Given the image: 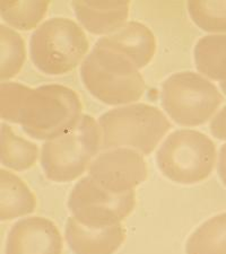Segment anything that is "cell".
<instances>
[{"label": "cell", "mask_w": 226, "mask_h": 254, "mask_svg": "<svg viewBox=\"0 0 226 254\" xmlns=\"http://www.w3.org/2000/svg\"><path fill=\"white\" fill-rule=\"evenodd\" d=\"M217 171H219V175L226 187V143L223 145L219 155V163H217Z\"/></svg>", "instance_id": "22"}, {"label": "cell", "mask_w": 226, "mask_h": 254, "mask_svg": "<svg viewBox=\"0 0 226 254\" xmlns=\"http://www.w3.org/2000/svg\"><path fill=\"white\" fill-rule=\"evenodd\" d=\"M100 127L90 116H81L67 132L44 143L41 165L47 179L53 182H71L84 173L101 149Z\"/></svg>", "instance_id": "4"}, {"label": "cell", "mask_w": 226, "mask_h": 254, "mask_svg": "<svg viewBox=\"0 0 226 254\" xmlns=\"http://www.w3.org/2000/svg\"><path fill=\"white\" fill-rule=\"evenodd\" d=\"M211 132L215 138L226 140V106L212 120Z\"/></svg>", "instance_id": "21"}, {"label": "cell", "mask_w": 226, "mask_h": 254, "mask_svg": "<svg viewBox=\"0 0 226 254\" xmlns=\"http://www.w3.org/2000/svg\"><path fill=\"white\" fill-rule=\"evenodd\" d=\"M66 241L75 254H113L126 240L121 224L106 228H89L75 217L66 224Z\"/></svg>", "instance_id": "11"}, {"label": "cell", "mask_w": 226, "mask_h": 254, "mask_svg": "<svg viewBox=\"0 0 226 254\" xmlns=\"http://www.w3.org/2000/svg\"><path fill=\"white\" fill-rule=\"evenodd\" d=\"M135 204V191L113 194L98 187L89 176L76 183L68 199L73 216L89 228H106L120 224L133 212Z\"/></svg>", "instance_id": "8"}, {"label": "cell", "mask_w": 226, "mask_h": 254, "mask_svg": "<svg viewBox=\"0 0 226 254\" xmlns=\"http://www.w3.org/2000/svg\"><path fill=\"white\" fill-rule=\"evenodd\" d=\"M188 11L201 30L226 33V1H189Z\"/></svg>", "instance_id": "20"}, {"label": "cell", "mask_w": 226, "mask_h": 254, "mask_svg": "<svg viewBox=\"0 0 226 254\" xmlns=\"http://www.w3.org/2000/svg\"><path fill=\"white\" fill-rule=\"evenodd\" d=\"M130 3L118 1H73L72 7L86 31L96 35L112 34L125 25Z\"/></svg>", "instance_id": "13"}, {"label": "cell", "mask_w": 226, "mask_h": 254, "mask_svg": "<svg viewBox=\"0 0 226 254\" xmlns=\"http://www.w3.org/2000/svg\"><path fill=\"white\" fill-rule=\"evenodd\" d=\"M0 117L19 124L30 137L48 141L77 125L81 118V103L76 92L63 85L30 88L17 83H2Z\"/></svg>", "instance_id": "1"}, {"label": "cell", "mask_w": 226, "mask_h": 254, "mask_svg": "<svg viewBox=\"0 0 226 254\" xmlns=\"http://www.w3.org/2000/svg\"><path fill=\"white\" fill-rule=\"evenodd\" d=\"M196 68L209 79L226 81V35H207L197 42L195 50Z\"/></svg>", "instance_id": "15"}, {"label": "cell", "mask_w": 226, "mask_h": 254, "mask_svg": "<svg viewBox=\"0 0 226 254\" xmlns=\"http://www.w3.org/2000/svg\"><path fill=\"white\" fill-rule=\"evenodd\" d=\"M80 77L88 92L109 105L133 103L145 92V81L133 61L97 42L81 64Z\"/></svg>", "instance_id": "2"}, {"label": "cell", "mask_w": 226, "mask_h": 254, "mask_svg": "<svg viewBox=\"0 0 226 254\" xmlns=\"http://www.w3.org/2000/svg\"><path fill=\"white\" fill-rule=\"evenodd\" d=\"M221 88H222V91H223L224 94L226 95V81H224V83H221Z\"/></svg>", "instance_id": "23"}, {"label": "cell", "mask_w": 226, "mask_h": 254, "mask_svg": "<svg viewBox=\"0 0 226 254\" xmlns=\"http://www.w3.org/2000/svg\"><path fill=\"white\" fill-rule=\"evenodd\" d=\"M162 106L180 126L195 127L211 119L223 101L215 85L199 73L176 72L162 85Z\"/></svg>", "instance_id": "7"}, {"label": "cell", "mask_w": 226, "mask_h": 254, "mask_svg": "<svg viewBox=\"0 0 226 254\" xmlns=\"http://www.w3.org/2000/svg\"><path fill=\"white\" fill-rule=\"evenodd\" d=\"M186 254H226V212L212 217L192 233Z\"/></svg>", "instance_id": "17"}, {"label": "cell", "mask_w": 226, "mask_h": 254, "mask_svg": "<svg viewBox=\"0 0 226 254\" xmlns=\"http://www.w3.org/2000/svg\"><path fill=\"white\" fill-rule=\"evenodd\" d=\"M215 161V143L196 130L174 131L156 154V163L163 175L180 184L204 181L213 172Z\"/></svg>", "instance_id": "6"}, {"label": "cell", "mask_w": 226, "mask_h": 254, "mask_svg": "<svg viewBox=\"0 0 226 254\" xmlns=\"http://www.w3.org/2000/svg\"><path fill=\"white\" fill-rule=\"evenodd\" d=\"M101 148L104 150L129 147L150 155L171 129L161 110L149 104H130L102 114L98 119Z\"/></svg>", "instance_id": "3"}, {"label": "cell", "mask_w": 226, "mask_h": 254, "mask_svg": "<svg viewBox=\"0 0 226 254\" xmlns=\"http://www.w3.org/2000/svg\"><path fill=\"white\" fill-rule=\"evenodd\" d=\"M49 1H7L0 2L1 17L7 24L20 31L34 28L47 14Z\"/></svg>", "instance_id": "18"}, {"label": "cell", "mask_w": 226, "mask_h": 254, "mask_svg": "<svg viewBox=\"0 0 226 254\" xmlns=\"http://www.w3.org/2000/svg\"><path fill=\"white\" fill-rule=\"evenodd\" d=\"M63 239L58 227L43 217H28L11 226L5 254H61Z\"/></svg>", "instance_id": "10"}, {"label": "cell", "mask_w": 226, "mask_h": 254, "mask_svg": "<svg viewBox=\"0 0 226 254\" xmlns=\"http://www.w3.org/2000/svg\"><path fill=\"white\" fill-rule=\"evenodd\" d=\"M88 172L94 183L113 194L134 191L147 179L145 159L131 148L103 151L90 163Z\"/></svg>", "instance_id": "9"}, {"label": "cell", "mask_w": 226, "mask_h": 254, "mask_svg": "<svg viewBox=\"0 0 226 254\" xmlns=\"http://www.w3.org/2000/svg\"><path fill=\"white\" fill-rule=\"evenodd\" d=\"M87 51L88 41L84 31L74 20L64 17L41 24L30 40L32 63L50 76L72 71Z\"/></svg>", "instance_id": "5"}, {"label": "cell", "mask_w": 226, "mask_h": 254, "mask_svg": "<svg viewBox=\"0 0 226 254\" xmlns=\"http://www.w3.org/2000/svg\"><path fill=\"white\" fill-rule=\"evenodd\" d=\"M36 206L35 196L17 175L0 171V219L11 220L32 214Z\"/></svg>", "instance_id": "14"}, {"label": "cell", "mask_w": 226, "mask_h": 254, "mask_svg": "<svg viewBox=\"0 0 226 254\" xmlns=\"http://www.w3.org/2000/svg\"><path fill=\"white\" fill-rule=\"evenodd\" d=\"M0 159L8 169L17 172L28 170L34 165L39 156L35 143L16 134L6 124L0 129Z\"/></svg>", "instance_id": "16"}, {"label": "cell", "mask_w": 226, "mask_h": 254, "mask_svg": "<svg viewBox=\"0 0 226 254\" xmlns=\"http://www.w3.org/2000/svg\"><path fill=\"white\" fill-rule=\"evenodd\" d=\"M0 78H13L22 69L25 61V44L17 32L0 25Z\"/></svg>", "instance_id": "19"}, {"label": "cell", "mask_w": 226, "mask_h": 254, "mask_svg": "<svg viewBox=\"0 0 226 254\" xmlns=\"http://www.w3.org/2000/svg\"><path fill=\"white\" fill-rule=\"evenodd\" d=\"M98 44L121 53L138 69L151 63L156 51L155 36L149 27L138 22H128L120 30L101 38Z\"/></svg>", "instance_id": "12"}]
</instances>
